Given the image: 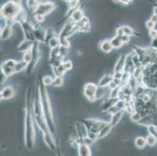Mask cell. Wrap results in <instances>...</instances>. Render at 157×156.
<instances>
[{
	"label": "cell",
	"instance_id": "obj_1",
	"mask_svg": "<svg viewBox=\"0 0 157 156\" xmlns=\"http://www.w3.org/2000/svg\"><path fill=\"white\" fill-rule=\"evenodd\" d=\"M40 95H41V104H42V110L46 119L48 128L51 132L52 131L53 132L55 131V124H54V116L52 109V103L47 92L46 87L43 84L40 87Z\"/></svg>",
	"mask_w": 157,
	"mask_h": 156
},
{
	"label": "cell",
	"instance_id": "obj_2",
	"mask_svg": "<svg viewBox=\"0 0 157 156\" xmlns=\"http://www.w3.org/2000/svg\"><path fill=\"white\" fill-rule=\"evenodd\" d=\"M32 106L27 109L25 120H24V134H25V142L28 148H32L35 144V119L33 115Z\"/></svg>",
	"mask_w": 157,
	"mask_h": 156
},
{
	"label": "cell",
	"instance_id": "obj_3",
	"mask_svg": "<svg viewBox=\"0 0 157 156\" xmlns=\"http://www.w3.org/2000/svg\"><path fill=\"white\" fill-rule=\"evenodd\" d=\"M23 9L21 5L9 1L2 5L1 8V16L5 20H15L18 17Z\"/></svg>",
	"mask_w": 157,
	"mask_h": 156
},
{
	"label": "cell",
	"instance_id": "obj_4",
	"mask_svg": "<svg viewBox=\"0 0 157 156\" xmlns=\"http://www.w3.org/2000/svg\"><path fill=\"white\" fill-rule=\"evenodd\" d=\"M98 84L93 82H88L83 86V94L90 102H95L97 101L96 92L98 89Z\"/></svg>",
	"mask_w": 157,
	"mask_h": 156
},
{
	"label": "cell",
	"instance_id": "obj_5",
	"mask_svg": "<svg viewBox=\"0 0 157 156\" xmlns=\"http://www.w3.org/2000/svg\"><path fill=\"white\" fill-rule=\"evenodd\" d=\"M56 7L55 2H50V1L45 2V3L38 4V7L34 12V14H39V15H42L44 17L49 16L55 11Z\"/></svg>",
	"mask_w": 157,
	"mask_h": 156
},
{
	"label": "cell",
	"instance_id": "obj_6",
	"mask_svg": "<svg viewBox=\"0 0 157 156\" xmlns=\"http://www.w3.org/2000/svg\"><path fill=\"white\" fill-rule=\"evenodd\" d=\"M17 60L13 59H6L1 64V71L7 77H11L15 74V66Z\"/></svg>",
	"mask_w": 157,
	"mask_h": 156
},
{
	"label": "cell",
	"instance_id": "obj_7",
	"mask_svg": "<svg viewBox=\"0 0 157 156\" xmlns=\"http://www.w3.org/2000/svg\"><path fill=\"white\" fill-rule=\"evenodd\" d=\"M127 57L128 54L123 53L118 57L113 66V73L114 72H124L125 70L127 63Z\"/></svg>",
	"mask_w": 157,
	"mask_h": 156
},
{
	"label": "cell",
	"instance_id": "obj_8",
	"mask_svg": "<svg viewBox=\"0 0 157 156\" xmlns=\"http://www.w3.org/2000/svg\"><path fill=\"white\" fill-rule=\"evenodd\" d=\"M16 95V90L14 87L11 84L6 85L3 89L1 91L0 96L2 100H10L15 97Z\"/></svg>",
	"mask_w": 157,
	"mask_h": 156
},
{
	"label": "cell",
	"instance_id": "obj_9",
	"mask_svg": "<svg viewBox=\"0 0 157 156\" xmlns=\"http://www.w3.org/2000/svg\"><path fill=\"white\" fill-rule=\"evenodd\" d=\"M46 29H45L41 26L35 27L34 35H35V41L41 43L46 41Z\"/></svg>",
	"mask_w": 157,
	"mask_h": 156
},
{
	"label": "cell",
	"instance_id": "obj_10",
	"mask_svg": "<svg viewBox=\"0 0 157 156\" xmlns=\"http://www.w3.org/2000/svg\"><path fill=\"white\" fill-rule=\"evenodd\" d=\"M34 45H35V41L28 39H24V41L20 43V45L17 46V50L19 52L24 53L26 51H31Z\"/></svg>",
	"mask_w": 157,
	"mask_h": 156
},
{
	"label": "cell",
	"instance_id": "obj_11",
	"mask_svg": "<svg viewBox=\"0 0 157 156\" xmlns=\"http://www.w3.org/2000/svg\"><path fill=\"white\" fill-rule=\"evenodd\" d=\"M1 40L2 41H7L10 39L11 37L13 35V28L12 26L6 25V24L3 28L1 29Z\"/></svg>",
	"mask_w": 157,
	"mask_h": 156
},
{
	"label": "cell",
	"instance_id": "obj_12",
	"mask_svg": "<svg viewBox=\"0 0 157 156\" xmlns=\"http://www.w3.org/2000/svg\"><path fill=\"white\" fill-rule=\"evenodd\" d=\"M98 47H99V49L105 54L111 53L113 50L114 49L112 44H111L110 39H107V38L101 41L99 45H98Z\"/></svg>",
	"mask_w": 157,
	"mask_h": 156
},
{
	"label": "cell",
	"instance_id": "obj_13",
	"mask_svg": "<svg viewBox=\"0 0 157 156\" xmlns=\"http://www.w3.org/2000/svg\"><path fill=\"white\" fill-rule=\"evenodd\" d=\"M85 13H84V11L82 10L81 9L78 8L76 9V10H74L72 12L71 17H70V21H71L72 22L77 24V23L82 21V20L85 18Z\"/></svg>",
	"mask_w": 157,
	"mask_h": 156
},
{
	"label": "cell",
	"instance_id": "obj_14",
	"mask_svg": "<svg viewBox=\"0 0 157 156\" xmlns=\"http://www.w3.org/2000/svg\"><path fill=\"white\" fill-rule=\"evenodd\" d=\"M113 81V75L110 74H105L102 76L98 82V87H104L106 88Z\"/></svg>",
	"mask_w": 157,
	"mask_h": 156
},
{
	"label": "cell",
	"instance_id": "obj_15",
	"mask_svg": "<svg viewBox=\"0 0 157 156\" xmlns=\"http://www.w3.org/2000/svg\"><path fill=\"white\" fill-rule=\"evenodd\" d=\"M78 156H91L92 151L90 148V145L85 144V143H79L78 148Z\"/></svg>",
	"mask_w": 157,
	"mask_h": 156
},
{
	"label": "cell",
	"instance_id": "obj_16",
	"mask_svg": "<svg viewBox=\"0 0 157 156\" xmlns=\"http://www.w3.org/2000/svg\"><path fill=\"white\" fill-rule=\"evenodd\" d=\"M124 110H121V111L117 112L116 113L113 114L110 117V120H109V124L112 126L113 127H115V126L117 125L118 124H120L122 120V118L124 117Z\"/></svg>",
	"mask_w": 157,
	"mask_h": 156
},
{
	"label": "cell",
	"instance_id": "obj_17",
	"mask_svg": "<svg viewBox=\"0 0 157 156\" xmlns=\"http://www.w3.org/2000/svg\"><path fill=\"white\" fill-rule=\"evenodd\" d=\"M110 41L114 49H120V48H122L124 46V42H123L121 37L117 36V35H115V36L112 37L110 38Z\"/></svg>",
	"mask_w": 157,
	"mask_h": 156
},
{
	"label": "cell",
	"instance_id": "obj_18",
	"mask_svg": "<svg viewBox=\"0 0 157 156\" xmlns=\"http://www.w3.org/2000/svg\"><path fill=\"white\" fill-rule=\"evenodd\" d=\"M112 129L113 127L110 125L109 123L105 124V125L102 127V129L100 130L99 133H98V138H103V137H106L108 134H110Z\"/></svg>",
	"mask_w": 157,
	"mask_h": 156
},
{
	"label": "cell",
	"instance_id": "obj_19",
	"mask_svg": "<svg viewBox=\"0 0 157 156\" xmlns=\"http://www.w3.org/2000/svg\"><path fill=\"white\" fill-rule=\"evenodd\" d=\"M28 67V64L26 62H24V60H19L17 61L15 66V74H19V73L23 72L26 70Z\"/></svg>",
	"mask_w": 157,
	"mask_h": 156
},
{
	"label": "cell",
	"instance_id": "obj_20",
	"mask_svg": "<svg viewBox=\"0 0 157 156\" xmlns=\"http://www.w3.org/2000/svg\"><path fill=\"white\" fill-rule=\"evenodd\" d=\"M48 45L50 48H55L57 47H60V38L59 36H54L48 40Z\"/></svg>",
	"mask_w": 157,
	"mask_h": 156
},
{
	"label": "cell",
	"instance_id": "obj_21",
	"mask_svg": "<svg viewBox=\"0 0 157 156\" xmlns=\"http://www.w3.org/2000/svg\"><path fill=\"white\" fill-rule=\"evenodd\" d=\"M107 89H108V87H106V88H104V87H98V89H97L96 92L97 100H100L106 96L107 94H108Z\"/></svg>",
	"mask_w": 157,
	"mask_h": 156
},
{
	"label": "cell",
	"instance_id": "obj_22",
	"mask_svg": "<svg viewBox=\"0 0 157 156\" xmlns=\"http://www.w3.org/2000/svg\"><path fill=\"white\" fill-rule=\"evenodd\" d=\"M135 144L137 148L139 149H142L146 146V138L143 137H137L135 140Z\"/></svg>",
	"mask_w": 157,
	"mask_h": 156
},
{
	"label": "cell",
	"instance_id": "obj_23",
	"mask_svg": "<svg viewBox=\"0 0 157 156\" xmlns=\"http://www.w3.org/2000/svg\"><path fill=\"white\" fill-rule=\"evenodd\" d=\"M22 59L24 60V62H26L28 64L31 63L33 61V59H34V55H33L32 51H28L23 53Z\"/></svg>",
	"mask_w": 157,
	"mask_h": 156
},
{
	"label": "cell",
	"instance_id": "obj_24",
	"mask_svg": "<svg viewBox=\"0 0 157 156\" xmlns=\"http://www.w3.org/2000/svg\"><path fill=\"white\" fill-rule=\"evenodd\" d=\"M64 85V78L63 77H54L52 87L54 88H60Z\"/></svg>",
	"mask_w": 157,
	"mask_h": 156
},
{
	"label": "cell",
	"instance_id": "obj_25",
	"mask_svg": "<svg viewBox=\"0 0 157 156\" xmlns=\"http://www.w3.org/2000/svg\"><path fill=\"white\" fill-rule=\"evenodd\" d=\"M53 79L54 77H52L50 75H45L44 76L42 80V84H43L45 87H48V86H52V83H53Z\"/></svg>",
	"mask_w": 157,
	"mask_h": 156
},
{
	"label": "cell",
	"instance_id": "obj_26",
	"mask_svg": "<svg viewBox=\"0 0 157 156\" xmlns=\"http://www.w3.org/2000/svg\"><path fill=\"white\" fill-rule=\"evenodd\" d=\"M26 4L28 8L33 11V13L38 6V2L37 0H26Z\"/></svg>",
	"mask_w": 157,
	"mask_h": 156
},
{
	"label": "cell",
	"instance_id": "obj_27",
	"mask_svg": "<svg viewBox=\"0 0 157 156\" xmlns=\"http://www.w3.org/2000/svg\"><path fill=\"white\" fill-rule=\"evenodd\" d=\"M146 143L150 147H153L157 143V137L155 135L149 134V135H148L146 137Z\"/></svg>",
	"mask_w": 157,
	"mask_h": 156
},
{
	"label": "cell",
	"instance_id": "obj_28",
	"mask_svg": "<svg viewBox=\"0 0 157 156\" xmlns=\"http://www.w3.org/2000/svg\"><path fill=\"white\" fill-rule=\"evenodd\" d=\"M123 30H124V33L126 35H128V36L132 37L135 34V31H134V28H132L131 27L128 25H124L122 26Z\"/></svg>",
	"mask_w": 157,
	"mask_h": 156
},
{
	"label": "cell",
	"instance_id": "obj_29",
	"mask_svg": "<svg viewBox=\"0 0 157 156\" xmlns=\"http://www.w3.org/2000/svg\"><path fill=\"white\" fill-rule=\"evenodd\" d=\"M68 9L69 10H76L78 9V6L80 5V0H71L69 2H68Z\"/></svg>",
	"mask_w": 157,
	"mask_h": 156
},
{
	"label": "cell",
	"instance_id": "obj_30",
	"mask_svg": "<svg viewBox=\"0 0 157 156\" xmlns=\"http://www.w3.org/2000/svg\"><path fill=\"white\" fill-rule=\"evenodd\" d=\"M60 47L70 48V47H71V41L68 40V38H60Z\"/></svg>",
	"mask_w": 157,
	"mask_h": 156
},
{
	"label": "cell",
	"instance_id": "obj_31",
	"mask_svg": "<svg viewBox=\"0 0 157 156\" xmlns=\"http://www.w3.org/2000/svg\"><path fill=\"white\" fill-rule=\"evenodd\" d=\"M63 65L64 68H65L66 71L67 72V71L71 70V69L73 68V63L72 62H71V60H67V61H64L63 63Z\"/></svg>",
	"mask_w": 157,
	"mask_h": 156
},
{
	"label": "cell",
	"instance_id": "obj_32",
	"mask_svg": "<svg viewBox=\"0 0 157 156\" xmlns=\"http://www.w3.org/2000/svg\"><path fill=\"white\" fill-rule=\"evenodd\" d=\"M155 24V23L152 22L151 20H148V21H147L146 23H145V27H146V28H148V29L150 31V30L154 29Z\"/></svg>",
	"mask_w": 157,
	"mask_h": 156
},
{
	"label": "cell",
	"instance_id": "obj_33",
	"mask_svg": "<svg viewBox=\"0 0 157 156\" xmlns=\"http://www.w3.org/2000/svg\"><path fill=\"white\" fill-rule=\"evenodd\" d=\"M121 38H122V41L123 42H124V44L125 45V44H128V43L130 42L131 37L128 36V35H126V34H124V35L121 37Z\"/></svg>",
	"mask_w": 157,
	"mask_h": 156
},
{
	"label": "cell",
	"instance_id": "obj_34",
	"mask_svg": "<svg viewBox=\"0 0 157 156\" xmlns=\"http://www.w3.org/2000/svg\"><path fill=\"white\" fill-rule=\"evenodd\" d=\"M124 34V30H123L122 26L117 28V30H116V35H117V36H120V37H122Z\"/></svg>",
	"mask_w": 157,
	"mask_h": 156
},
{
	"label": "cell",
	"instance_id": "obj_35",
	"mask_svg": "<svg viewBox=\"0 0 157 156\" xmlns=\"http://www.w3.org/2000/svg\"><path fill=\"white\" fill-rule=\"evenodd\" d=\"M149 34H150V37L152 39H155L157 38V31L155 29H152L149 31Z\"/></svg>",
	"mask_w": 157,
	"mask_h": 156
},
{
	"label": "cell",
	"instance_id": "obj_36",
	"mask_svg": "<svg viewBox=\"0 0 157 156\" xmlns=\"http://www.w3.org/2000/svg\"><path fill=\"white\" fill-rule=\"evenodd\" d=\"M133 0H119V2L124 4V5H128L129 3H131Z\"/></svg>",
	"mask_w": 157,
	"mask_h": 156
},
{
	"label": "cell",
	"instance_id": "obj_37",
	"mask_svg": "<svg viewBox=\"0 0 157 156\" xmlns=\"http://www.w3.org/2000/svg\"><path fill=\"white\" fill-rule=\"evenodd\" d=\"M149 20H151L152 22H154L155 24V23L157 22V16L155 15V14H153V15H152V17H150V19H149Z\"/></svg>",
	"mask_w": 157,
	"mask_h": 156
},
{
	"label": "cell",
	"instance_id": "obj_38",
	"mask_svg": "<svg viewBox=\"0 0 157 156\" xmlns=\"http://www.w3.org/2000/svg\"><path fill=\"white\" fill-rule=\"evenodd\" d=\"M11 1H13V2H16V3L20 4V5H21V2H22V0H11Z\"/></svg>",
	"mask_w": 157,
	"mask_h": 156
},
{
	"label": "cell",
	"instance_id": "obj_39",
	"mask_svg": "<svg viewBox=\"0 0 157 156\" xmlns=\"http://www.w3.org/2000/svg\"><path fill=\"white\" fill-rule=\"evenodd\" d=\"M153 13H154V14H155V15L157 16V6H155V8H154Z\"/></svg>",
	"mask_w": 157,
	"mask_h": 156
},
{
	"label": "cell",
	"instance_id": "obj_40",
	"mask_svg": "<svg viewBox=\"0 0 157 156\" xmlns=\"http://www.w3.org/2000/svg\"><path fill=\"white\" fill-rule=\"evenodd\" d=\"M63 2H67V3H68V2H69L71 0H63Z\"/></svg>",
	"mask_w": 157,
	"mask_h": 156
},
{
	"label": "cell",
	"instance_id": "obj_41",
	"mask_svg": "<svg viewBox=\"0 0 157 156\" xmlns=\"http://www.w3.org/2000/svg\"><path fill=\"white\" fill-rule=\"evenodd\" d=\"M86 1H89V0H86Z\"/></svg>",
	"mask_w": 157,
	"mask_h": 156
}]
</instances>
